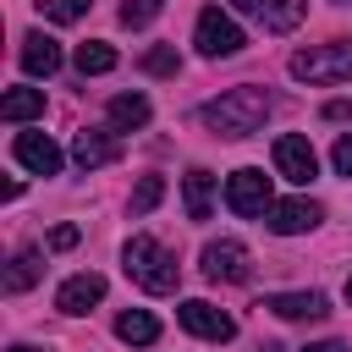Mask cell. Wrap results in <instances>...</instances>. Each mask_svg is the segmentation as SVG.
Masks as SVG:
<instances>
[{
    "instance_id": "cell-1",
    "label": "cell",
    "mask_w": 352,
    "mask_h": 352,
    "mask_svg": "<svg viewBox=\"0 0 352 352\" xmlns=\"http://www.w3.org/2000/svg\"><path fill=\"white\" fill-rule=\"evenodd\" d=\"M264 116H270V94L253 88V82L226 88L220 99H209V104L198 110V121H204L209 132H220V138H248V132L264 126Z\"/></svg>"
},
{
    "instance_id": "cell-2",
    "label": "cell",
    "mask_w": 352,
    "mask_h": 352,
    "mask_svg": "<svg viewBox=\"0 0 352 352\" xmlns=\"http://www.w3.org/2000/svg\"><path fill=\"white\" fill-rule=\"evenodd\" d=\"M121 270H126L132 286H143V292H154V297L176 292V280H182L176 253H170L165 242H154V236H132V242L121 248Z\"/></svg>"
},
{
    "instance_id": "cell-3",
    "label": "cell",
    "mask_w": 352,
    "mask_h": 352,
    "mask_svg": "<svg viewBox=\"0 0 352 352\" xmlns=\"http://www.w3.org/2000/svg\"><path fill=\"white\" fill-rule=\"evenodd\" d=\"M286 72L297 82H341V77H352V38H330V44L297 50L286 60Z\"/></svg>"
},
{
    "instance_id": "cell-4",
    "label": "cell",
    "mask_w": 352,
    "mask_h": 352,
    "mask_svg": "<svg viewBox=\"0 0 352 352\" xmlns=\"http://www.w3.org/2000/svg\"><path fill=\"white\" fill-rule=\"evenodd\" d=\"M192 44H198V55H209V60H220V55H236L248 38H242V28L220 11V6H209V11H198V28H192Z\"/></svg>"
},
{
    "instance_id": "cell-5",
    "label": "cell",
    "mask_w": 352,
    "mask_h": 352,
    "mask_svg": "<svg viewBox=\"0 0 352 352\" xmlns=\"http://www.w3.org/2000/svg\"><path fill=\"white\" fill-rule=\"evenodd\" d=\"M226 204H231V214H270V176L264 170H253V165H242V170H231L226 176Z\"/></svg>"
},
{
    "instance_id": "cell-6",
    "label": "cell",
    "mask_w": 352,
    "mask_h": 352,
    "mask_svg": "<svg viewBox=\"0 0 352 352\" xmlns=\"http://www.w3.org/2000/svg\"><path fill=\"white\" fill-rule=\"evenodd\" d=\"M204 275L209 280H226V286H242L253 275V258H248V248L236 236H220V242L204 248Z\"/></svg>"
},
{
    "instance_id": "cell-7",
    "label": "cell",
    "mask_w": 352,
    "mask_h": 352,
    "mask_svg": "<svg viewBox=\"0 0 352 352\" xmlns=\"http://www.w3.org/2000/svg\"><path fill=\"white\" fill-rule=\"evenodd\" d=\"M176 319H182V330H192L198 341H231V336H236V319L220 314V308L204 302V297H187V302L176 308Z\"/></svg>"
},
{
    "instance_id": "cell-8",
    "label": "cell",
    "mask_w": 352,
    "mask_h": 352,
    "mask_svg": "<svg viewBox=\"0 0 352 352\" xmlns=\"http://www.w3.org/2000/svg\"><path fill=\"white\" fill-rule=\"evenodd\" d=\"M275 170H280L286 182L308 187V182H314V170H319V154H314V143H308V138H297V132L275 138Z\"/></svg>"
},
{
    "instance_id": "cell-9",
    "label": "cell",
    "mask_w": 352,
    "mask_h": 352,
    "mask_svg": "<svg viewBox=\"0 0 352 352\" xmlns=\"http://www.w3.org/2000/svg\"><path fill=\"white\" fill-rule=\"evenodd\" d=\"M324 220V209L314 204V198H280V204H270V214H264V226L275 231V236H297V231H314Z\"/></svg>"
},
{
    "instance_id": "cell-10",
    "label": "cell",
    "mask_w": 352,
    "mask_h": 352,
    "mask_svg": "<svg viewBox=\"0 0 352 352\" xmlns=\"http://www.w3.org/2000/svg\"><path fill=\"white\" fill-rule=\"evenodd\" d=\"M121 154V138L110 132V126H82L77 138H72V160L82 165V170H99V165H110Z\"/></svg>"
},
{
    "instance_id": "cell-11",
    "label": "cell",
    "mask_w": 352,
    "mask_h": 352,
    "mask_svg": "<svg viewBox=\"0 0 352 352\" xmlns=\"http://www.w3.org/2000/svg\"><path fill=\"white\" fill-rule=\"evenodd\" d=\"M99 297H104V275L82 270V275H66V280H60V292H55V308H60V314H88Z\"/></svg>"
},
{
    "instance_id": "cell-12",
    "label": "cell",
    "mask_w": 352,
    "mask_h": 352,
    "mask_svg": "<svg viewBox=\"0 0 352 352\" xmlns=\"http://www.w3.org/2000/svg\"><path fill=\"white\" fill-rule=\"evenodd\" d=\"M11 154H16V160L33 170V176H55V170H60V148H55L44 132H16Z\"/></svg>"
},
{
    "instance_id": "cell-13",
    "label": "cell",
    "mask_w": 352,
    "mask_h": 352,
    "mask_svg": "<svg viewBox=\"0 0 352 352\" xmlns=\"http://www.w3.org/2000/svg\"><path fill=\"white\" fill-rule=\"evenodd\" d=\"M264 308L280 314V319H324V314H330L324 292H270Z\"/></svg>"
},
{
    "instance_id": "cell-14",
    "label": "cell",
    "mask_w": 352,
    "mask_h": 352,
    "mask_svg": "<svg viewBox=\"0 0 352 352\" xmlns=\"http://www.w3.org/2000/svg\"><path fill=\"white\" fill-rule=\"evenodd\" d=\"M16 55H22V72H28V77H55V72H60V44H55L50 33H28Z\"/></svg>"
},
{
    "instance_id": "cell-15",
    "label": "cell",
    "mask_w": 352,
    "mask_h": 352,
    "mask_svg": "<svg viewBox=\"0 0 352 352\" xmlns=\"http://www.w3.org/2000/svg\"><path fill=\"white\" fill-rule=\"evenodd\" d=\"M104 121H110V132H143L148 126V99L143 94H116L104 104Z\"/></svg>"
},
{
    "instance_id": "cell-16",
    "label": "cell",
    "mask_w": 352,
    "mask_h": 352,
    "mask_svg": "<svg viewBox=\"0 0 352 352\" xmlns=\"http://www.w3.org/2000/svg\"><path fill=\"white\" fill-rule=\"evenodd\" d=\"M182 198H187V220H209V209H214V176L209 170H187L182 176Z\"/></svg>"
},
{
    "instance_id": "cell-17",
    "label": "cell",
    "mask_w": 352,
    "mask_h": 352,
    "mask_svg": "<svg viewBox=\"0 0 352 352\" xmlns=\"http://www.w3.org/2000/svg\"><path fill=\"white\" fill-rule=\"evenodd\" d=\"M116 336H121L126 346H154V341H160V319H154L148 308H126V314L116 319Z\"/></svg>"
},
{
    "instance_id": "cell-18",
    "label": "cell",
    "mask_w": 352,
    "mask_h": 352,
    "mask_svg": "<svg viewBox=\"0 0 352 352\" xmlns=\"http://www.w3.org/2000/svg\"><path fill=\"white\" fill-rule=\"evenodd\" d=\"M0 116L6 121H33V116H44V94L38 88H11L0 99Z\"/></svg>"
},
{
    "instance_id": "cell-19",
    "label": "cell",
    "mask_w": 352,
    "mask_h": 352,
    "mask_svg": "<svg viewBox=\"0 0 352 352\" xmlns=\"http://www.w3.org/2000/svg\"><path fill=\"white\" fill-rule=\"evenodd\" d=\"M38 275H44V258H38V248H22V253L11 258V270H6V292H28Z\"/></svg>"
},
{
    "instance_id": "cell-20",
    "label": "cell",
    "mask_w": 352,
    "mask_h": 352,
    "mask_svg": "<svg viewBox=\"0 0 352 352\" xmlns=\"http://www.w3.org/2000/svg\"><path fill=\"white\" fill-rule=\"evenodd\" d=\"M72 60H77V72H82V77H99V72H110V66H116V50H110L104 38H88V44H77V55H72Z\"/></svg>"
},
{
    "instance_id": "cell-21",
    "label": "cell",
    "mask_w": 352,
    "mask_h": 352,
    "mask_svg": "<svg viewBox=\"0 0 352 352\" xmlns=\"http://www.w3.org/2000/svg\"><path fill=\"white\" fill-rule=\"evenodd\" d=\"M302 11H308V0H270L264 28H270V33H292V28L302 22Z\"/></svg>"
},
{
    "instance_id": "cell-22",
    "label": "cell",
    "mask_w": 352,
    "mask_h": 352,
    "mask_svg": "<svg viewBox=\"0 0 352 352\" xmlns=\"http://www.w3.org/2000/svg\"><path fill=\"white\" fill-rule=\"evenodd\" d=\"M160 198H165V182H160V176H143V182L132 187V204H126V209H132V214H148Z\"/></svg>"
},
{
    "instance_id": "cell-23",
    "label": "cell",
    "mask_w": 352,
    "mask_h": 352,
    "mask_svg": "<svg viewBox=\"0 0 352 352\" xmlns=\"http://www.w3.org/2000/svg\"><path fill=\"white\" fill-rule=\"evenodd\" d=\"M38 6V16H50V22H77L94 0H33Z\"/></svg>"
},
{
    "instance_id": "cell-24",
    "label": "cell",
    "mask_w": 352,
    "mask_h": 352,
    "mask_svg": "<svg viewBox=\"0 0 352 352\" xmlns=\"http://www.w3.org/2000/svg\"><path fill=\"white\" fill-rule=\"evenodd\" d=\"M176 66H182V60H176L170 44H154V50L143 55V72H148V77H176Z\"/></svg>"
},
{
    "instance_id": "cell-25",
    "label": "cell",
    "mask_w": 352,
    "mask_h": 352,
    "mask_svg": "<svg viewBox=\"0 0 352 352\" xmlns=\"http://www.w3.org/2000/svg\"><path fill=\"white\" fill-rule=\"evenodd\" d=\"M160 6H165V0H126V6H121V22H126V28H148V22L160 16Z\"/></svg>"
},
{
    "instance_id": "cell-26",
    "label": "cell",
    "mask_w": 352,
    "mask_h": 352,
    "mask_svg": "<svg viewBox=\"0 0 352 352\" xmlns=\"http://www.w3.org/2000/svg\"><path fill=\"white\" fill-rule=\"evenodd\" d=\"M330 165H336V176H352V138H336V148H330Z\"/></svg>"
},
{
    "instance_id": "cell-27",
    "label": "cell",
    "mask_w": 352,
    "mask_h": 352,
    "mask_svg": "<svg viewBox=\"0 0 352 352\" xmlns=\"http://www.w3.org/2000/svg\"><path fill=\"white\" fill-rule=\"evenodd\" d=\"M50 248H55V253L77 248V226H55V231H50Z\"/></svg>"
},
{
    "instance_id": "cell-28",
    "label": "cell",
    "mask_w": 352,
    "mask_h": 352,
    "mask_svg": "<svg viewBox=\"0 0 352 352\" xmlns=\"http://www.w3.org/2000/svg\"><path fill=\"white\" fill-rule=\"evenodd\" d=\"M324 121H352V99H330L324 104Z\"/></svg>"
},
{
    "instance_id": "cell-29",
    "label": "cell",
    "mask_w": 352,
    "mask_h": 352,
    "mask_svg": "<svg viewBox=\"0 0 352 352\" xmlns=\"http://www.w3.org/2000/svg\"><path fill=\"white\" fill-rule=\"evenodd\" d=\"M302 352H346V346H341V341H308Z\"/></svg>"
},
{
    "instance_id": "cell-30",
    "label": "cell",
    "mask_w": 352,
    "mask_h": 352,
    "mask_svg": "<svg viewBox=\"0 0 352 352\" xmlns=\"http://www.w3.org/2000/svg\"><path fill=\"white\" fill-rule=\"evenodd\" d=\"M231 6H236V11H258V16L270 11V0H231Z\"/></svg>"
},
{
    "instance_id": "cell-31",
    "label": "cell",
    "mask_w": 352,
    "mask_h": 352,
    "mask_svg": "<svg viewBox=\"0 0 352 352\" xmlns=\"http://www.w3.org/2000/svg\"><path fill=\"white\" fill-rule=\"evenodd\" d=\"M346 302H352V275H346Z\"/></svg>"
},
{
    "instance_id": "cell-32",
    "label": "cell",
    "mask_w": 352,
    "mask_h": 352,
    "mask_svg": "<svg viewBox=\"0 0 352 352\" xmlns=\"http://www.w3.org/2000/svg\"><path fill=\"white\" fill-rule=\"evenodd\" d=\"M11 352H38V346H11Z\"/></svg>"
}]
</instances>
